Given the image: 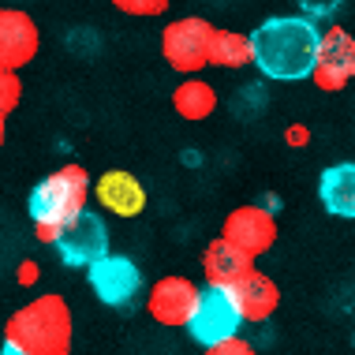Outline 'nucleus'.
<instances>
[{
    "mask_svg": "<svg viewBox=\"0 0 355 355\" xmlns=\"http://www.w3.org/2000/svg\"><path fill=\"white\" fill-rule=\"evenodd\" d=\"M254 64L273 83H300L314 75L322 31L306 15H273L251 34Z\"/></svg>",
    "mask_w": 355,
    "mask_h": 355,
    "instance_id": "nucleus-1",
    "label": "nucleus"
},
{
    "mask_svg": "<svg viewBox=\"0 0 355 355\" xmlns=\"http://www.w3.org/2000/svg\"><path fill=\"white\" fill-rule=\"evenodd\" d=\"M4 344L23 355H68L71 352V306L64 295L45 292L8 318Z\"/></svg>",
    "mask_w": 355,
    "mask_h": 355,
    "instance_id": "nucleus-2",
    "label": "nucleus"
},
{
    "mask_svg": "<svg viewBox=\"0 0 355 355\" xmlns=\"http://www.w3.org/2000/svg\"><path fill=\"white\" fill-rule=\"evenodd\" d=\"M86 198H90V176L79 165H68L53 172L49 180H42L31 191V220L37 228V239L53 243L60 236V228L71 225L86 209Z\"/></svg>",
    "mask_w": 355,
    "mask_h": 355,
    "instance_id": "nucleus-3",
    "label": "nucleus"
},
{
    "mask_svg": "<svg viewBox=\"0 0 355 355\" xmlns=\"http://www.w3.org/2000/svg\"><path fill=\"white\" fill-rule=\"evenodd\" d=\"M243 311H239L236 303V292L232 288H214L206 284L202 295H198V306L195 314H191L187 322V333L195 344H202V348H214V344H225L239 337V325H243Z\"/></svg>",
    "mask_w": 355,
    "mask_h": 355,
    "instance_id": "nucleus-4",
    "label": "nucleus"
},
{
    "mask_svg": "<svg viewBox=\"0 0 355 355\" xmlns=\"http://www.w3.org/2000/svg\"><path fill=\"white\" fill-rule=\"evenodd\" d=\"M209 45H214V26L198 15L176 19V23L165 26L161 34V53H165L172 71L195 75L209 64Z\"/></svg>",
    "mask_w": 355,
    "mask_h": 355,
    "instance_id": "nucleus-5",
    "label": "nucleus"
},
{
    "mask_svg": "<svg viewBox=\"0 0 355 355\" xmlns=\"http://www.w3.org/2000/svg\"><path fill=\"white\" fill-rule=\"evenodd\" d=\"M53 247H56V254H60L64 266H86V270H90L98 258L109 254V228H105V220L98 214L83 209L71 225L60 228V236L53 239Z\"/></svg>",
    "mask_w": 355,
    "mask_h": 355,
    "instance_id": "nucleus-6",
    "label": "nucleus"
},
{
    "mask_svg": "<svg viewBox=\"0 0 355 355\" xmlns=\"http://www.w3.org/2000/svg\"><path fill=\"white\" fill-rule=\"evenodd\" d=\"M314 83L318 90H344L355 79V37L344 26H329L322 31V49H318V64H314Z\"/></svg>",
    "mask_w": 355,
    "mask_h": 355,
    "instance_id": "nucleus-7",
    "label": "nucleus"
},
{
    "mask_svg": "<svg viewBox=\"0 0 355 355\" xmlns=\"http://www.w3.org/2000/svg\"><path fill=\"white\" fill-rule=\"evenodd\" d=\"M198 295L202 292H198L195 281H187V277H161V281L150 288L146 311L157 325H168V329L184 325L187 329L191 314H195V306H198Z\"/></svg>",
    "mask_w": 355,
    "mask_h": 355,
    "instance_id": "nucleus-8",
    "label": "nucleus"
},
{
    "mask_svg": "<svg viewBox=\"0 0 355 355\" xmlns=\"http://www.w3.org/2000/svg\"><path fill=\"white\" fill-rule=\"evenodd\" d=\"M220 236H225L228 243H236L239 251L258 258L277 243V220L266 206H236L232 214L225 217Z\"/></svg>",
    "mask_w": 355,
    "mask_h": 355,
    "instance_id": "nucleus-9",
    "label": "nucleus"
},
{
    "mask_svg": "<svg viewBox=\"0 0 355 355\" xmlns=\"http://www.w3.org/2000/svg\"><path fill=\"white\" fill-rule=\"evenodd\" d=\"M86 277H90L94 295H98L101 303H109V306H123L131 295L139 292V284H142L139 266L131 262V258H123V254L98 258V262L86 270Z\"/></svg>",
    "mask_w": 355,
    "mask_h": 355,
    "instance_id": "nucleus-10",
    "label": "nucleus"
},
{
    "mask_svg": "<svg viewBox=\"0 0 355 355\" xmlns=\"http://www.w3.org/2000/svg\"><path fill=\"white\" fill-rule=\"evenodd\" d=\"M37 53V26L19 8H0V68L19 71Z\"/></svg>",
    "mask_w": 355,
    "mask_h": 355,
    "instance_id": "nucleus-11",
    "label": "nucleus"
},
{
    "mask_svg": "<svg viewBox=\"0 0 355 355\" xmlns=\"http://www.w3.org/2000/svg\"><path fill=\"white\" fill-rule=\"evenodd\" d=\"M94 198L116 217H139L142 209H146V191H142L139 180L123 168L105 172L98 184H94Z\"/></svg>",
    "mask_w": 355,
    "mask_h": 355,
    "instance_id": "nucleus-12",
    "label": "nucleus"
},
{
    "mask_svg": "<svg viewBox=\"0 0 355 355\" xmlns=\"http://www.w3.org/2000/svg\"><path fill=\"white\" fill-rule=\"evenodd\" d=\"M202 270L214 288H236L247 273H254V258L247 251H239L236 243H228L225 236H217L202 254Z\"/></svg>",
    "mask_w": 355,
    "mask_h": 355,
    "instance_id": "nucleus-13",
    "label": "nucleus"
},
{
    "mask_svg": "<svg viewBox=\"0 0 355 355\" xmlns=\"http://www.w3.org/2000/svg\"><path fill=\"white\" fill-rule=\"evenodd\" d=\"M232 292H236V303H239V311H243L247 322H266L277 311V303H281V288H277V281L266 277V273H258V270L247 273Z\"/></svg>",
    "mask_w": 355,
    "mask_h": 355,
    "instance_id": "nucleus-14",
    "label": "nucleus"
},
{
    "mask_svg": "<svg viewBox=\"0 0 355 355\" xmlns=\"http://www.w3.org/2000/svg\"><path fill=\"white\" fill-rule=\"evenodd\" d=\"M318 198L333 217H355V161H340L322 172Z\"/></svg>",
    "mask_w": 355,
    "mask_h": 355,
    "instance_id": "nucleus-15",
    "label": "nucleus"
},
{
    "mask_svg": "<svg viewBox=\"0 0 355 355\" xmlns=\"http://www.w3.org/2000/svg\"><path fill=\"white\" fill-rule=\"evenodd\" d=\"M172 109L184 120H206L209 112L217 109V90L209 83H202L198 75H191L187 83H180L172 90Z\"/></svg>",
    "mask_w": 355,
    "mask_h": 355,
    "instance_id": "nucleus-16",
    "label": "nucleus"
},
{
    "mask_svg": "<svg viewBox=\"0 0 355 355\" xmlns=\"http://www.w3.org/2000/svg\"><path fill=\"white\" fill-rule=\"evenodd\" d=\"M209 64L214 68H243V64H254V45L251 34L239 31H214V45H209Z\"/></svg>",
    "mask_w": 355,
    "mask_h": 355,
    "instance_id": "nucleus-17",
    "label": "nucleus"
},
{
    "mask_svg": "<svg viewBox=\"0 0 355 355\" xmlns=\"http://www.w3.org/2000/svg\"><path fill=\"white\" fill-rule=\"evenodd\" d=\"M19 98H23V83H19V75L0 68V120H4L8 112L15 109Z\"/></svg>",
    "mask_w": 355,
    "mask_h": 355,
    "instance_id": "nucleus-18",
    "label": "nucleus"
},
{
    "mask_svg": "<svg viewBox=\"0 0 355 355\" xmlns=\"http://www.w3.org/2000/svg\"><path fill=\"white\" fill-rule=\"evenodd\" d=\"M112 4L128 15H161L168 8V0H112Z\"/></svg>",
    "mask_w": 355,
    "mask_h": 355,
    "instance_id": "nucleus-19",
    "label": "nucleus"
},
{
    "mask_svg": "<svg viewBox=\"0 0 355 355\" xmlns=\"http://www.w3.org/2000/svg\"><path fill=\"white\" fill-rule=\"evenodd\" d=\"M295 4L306 12V19H329L344 4V0H295Z\"/></svg>",
    "mask_w": 355,
    "mask_h": 355,
    "instance_id": "nucleus-20",
    "label": "nucleus"
},
{
    "mask_svg": "<svg viewBox=\"0 0 355 355\" xmlns=\"http://www.w3.org/2000/svg\"><path fill=\"white\" fill-rule=\"evenodd\" d=\"M206 355H254V348H251V340L232 337V340H225V344H214V348H206Z\"/></svg>",
    "mask_w": 355,
    "mask_h": 355,
    "instance_id": "nucleus-21",
    "label": "nucleus"
},
{
    "mask_svg": "<svg viewBox=\"0 0 355 355\" xmlns=\"http://www.w3.org/2000/svg\"><path fill=\"white\" fill-rule=\"evenodd\" d=\"M284 139L292 142V146H306V139H311V131H306L303 123H292V128L284 131Z\"/></svg>",
    "mask_w": 355,
    "mask_h": 355,
    "instance_id": "nucleus-22",
    "label": "nucleus"
},
{
    "mask_svg": "<svg viewBox=\"0 0 355 355\" xmlns=\"http://www.w3.org/2000/svg\"><path fill=\"white\" fill-rule=\"evenodd\" d=\"M19 284H37V262H19Z\"/></svg>",
    "mask_w": 355,
    "mask_h": 355,
    "instance_id": "nucleus-23",
    "label": "nucleus"
},
{
    "mask_svg": "<svg viewBox=\"0 0 355 355\" xmlns=\"http://www.w3.org/2000/svg\"><path fill=\"white\" fill-rule=\"evenodd\" d=\"M0 355H23L19 348H12V344H4V348H0Z\"/></svg>",
    "mask_w": 355,
    "mask_h": 355,
    "instance_id": "nucleus-24",
    "label": "nucleus"
},
{
    "mask_svg": "<svg viewBox=\"0 0 355 355\" xmlns=\"http://www.w3.org/2000/svg\"><path fill=\"white\" fill-rule=\"evenodd\" d=\"M0 146H4V120H0Z\"/></svg>",
    "mask_w": 355,
    "mask_h": 355,
    "instance_id": "nucleus-25",
    "label": "nucleus"
}]
</instances>
